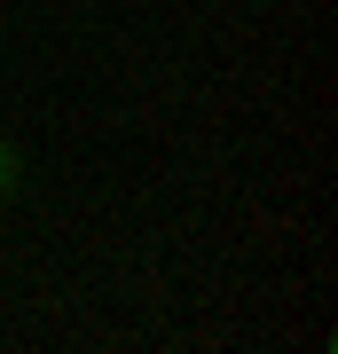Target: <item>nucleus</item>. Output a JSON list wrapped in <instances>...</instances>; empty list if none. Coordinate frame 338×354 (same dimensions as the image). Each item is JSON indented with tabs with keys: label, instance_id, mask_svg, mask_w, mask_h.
<instances>
[{
	"label": "nucleus",
	"instance_id": "1",
	"mask_svg": "<svg viewBox=\"0 0 338 354\" xmlns=\"http://www.w3.org/2000/svg\"><path fill=\"white\" fill-rule=\"evenodd\" d=\"M8 181H16V158H8V150H0V189H8Z\"/></svg>",
	"mask_w": 338,
	"mask_h": 354
}]
</instances>
